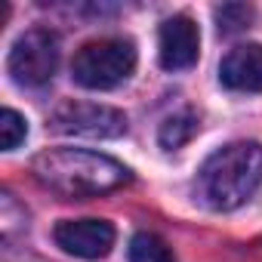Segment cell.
Returning <instances> with one entry per match:
<instances>
[{
	"instance_id": "obj_1",
	"label": "cell",
	"mask_w": 262,
	"mask_h": 262,
	"mask_svg": "<svg viewBox=\"0 0 262 262\" xmlns=\"http://www.w3.org/2000/svg\"><path fill=\"white\" fill-rule=\"evenodd\" d=\"M34 176L65 198H96L129 182L120 161L90 148H50L34 158Z\"/></svg>"
},
{
	"instance_id": "obj_2",
	"label": "cell",
	"mask_w": 262,
	"mask_h": 262,
	"mask_svg": "<svg viewBox=\"0 0 262 262\" xmlns=\"http://www.w3.org/2000/svg\"><path fill=\"white\" fill-rule=\"evenodd\" d=\"M262 185V145L259 142H231L213 151L201 173L198 188L207 207L213 210H237L253 198V191Z\"/></svg>"
},
{
	"instance_id": "obj_3",
	"label": "cell",
	"mask_w": 262,
	"mask_h": 262,
	"mask_svg": "<svg viewBox=\"0 0 262 262\" xmlns=\"http://www.w3.org/2000/svg\"><path fill=\"white\" fill-rule=\"evenodd\" d=\"M136 71V47L123 37L90 40L74 53L71 77L83 90H114Z\"/></svg>"
},
{
	"instance_id": "obj_4",
	"label": "cell",
	"mask_w": 262,
	"mask_h": 262,
	"mask_svg": "<svg viewBox=\"0 0 262 262\" xmlns=\"http://www.w3.org/2000/svg\"><path fill=\"white\" fill-rule=\"evenodd\" d=\"M10 77L19 86L37 90L43 83L53 80L56 68H59V37L50 28H31L25 31L13 50H10Z\"/></svg>"
},
{
	"instance_id": "obj_5",
	"label": "cell",
	"mask_w": 262,
	"mask_h": 262,
	"mask_svg": "<svg viewBox=\"0 0 262 262\" xmlns=\"http://www.w3.org/2000/svg\"><path fill=\"white\" fill-rule=\"evenodd\" d=\"M50 126L62 136L80 139H117L126 133V114L96 102H62L50 114Z\"/></svg>"
},
{
	"instance_id": "obj_6",
	"label": "cell",
	"mask_w": 262,
	"mask_h": 262,
	"mask_svg": "<svg viewBox=\"0 0 262 262\" xmlns=\"http://www.w3.org/2000/svg\"><path fill=\"white\" fill-rule=\"evenodd\" d=\"M53 237L77 259H105L114 247V225L105 219H65L56 225Z\"/></svg>"
},
{
	"instance_id": "obj_7",
	"label": "cell",
	"mask_w": 262,
	"mask_h": 262,
	"mask_svg": "<svg viewBox=\"0 0 262 262\" xmlns=\"http://www.w3.org/2000/svg\"><path fill=\"white\" fill-rule=\"evenodd\" d=\"M158 53L161 65L167 71H185L198 62L201 53V31L188 16H173L161 25L158 34Z\"/></svg>"
},
{
	"instance_id": "obj_8",
	"label": "cell",
	"mask_w": 262,
	"mask_h": 262,
	"mask_svg": "<svg viewBox=\"0 0 262 262\" xmlns=\"http://www.w3.org/2000/svg\"><path fill=\"white\" fill-rule=\"evenodd\" d=\"M219 80L234 93H262V43H241L228 50L219 65Z\"/></svg>"
},
{
	"instance_id": "obj_9",
	"label": "cell",
	"mask_w": 262,
	"mask_h": 262,
	"mask_svg": "<svg viewBox=\"0 0 262 262\" xmlns=\"http://www.w3.org/2000/svg\"><path fill=\"white\" fill-rule=\"evenodd\" d=\"M129 262H176V256L158 234L139 231L129 241Z\"/></svg>"
},
{
	"instance_id": "obj_10",
	"label": "cell",
	"mask_w": 262,
	"mask_h": 262,
	"mask_svg": "<svg viewBox=\"0 0 262 262\" xmlns=\"http://www.w3.org/2000/svg\"><path fill=\"white\" fill-rule=\"evenodd\" d=\"M194 133H198V117H194V114H176V117H167V120L161 123L158 139H161L164 148H179V145H185Z\"/></svg>"
},
{
	"instance_id": "obj_11",
	"label": "cell",
	"mask_w": 262,
	"mask_h": 262,
	"mask_svg": "<svg viewBox=\"0 0 262 262\" xmlns=\"http://www.w3.org/2000/svg\"><path fill=\"white\" fill-rule=\"evenodd\" d=\"M28 136V120L13 111V108H4L0 111V148L4 151H16Z\"/></svg>"
},
{
	"instance_id": "obj_12",
	"label": "cell",
	"mask_w": 262,
	"mask_h": 262,
	"mask_svg": "<svg viewBox=\"0 0 262 262\" xmlns=\"http://www.w3.org/2000/svg\"><path fill=\"white\" fill-rule=\"evenodd\" d=\"M250 19H253V10L244 7V4H222V7H216V25H219L222 34H234V31L247 28Z\"/></svg>"
}]
</instances>
